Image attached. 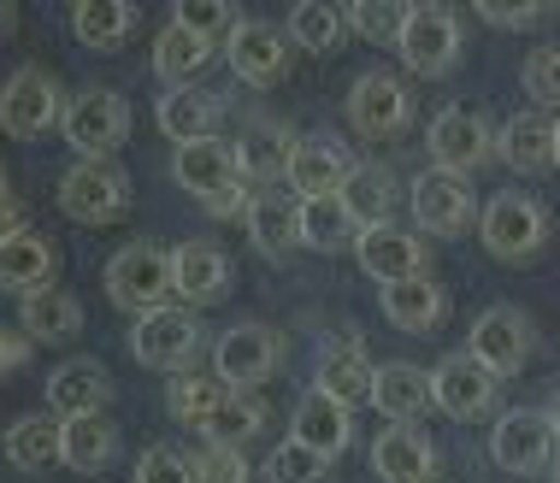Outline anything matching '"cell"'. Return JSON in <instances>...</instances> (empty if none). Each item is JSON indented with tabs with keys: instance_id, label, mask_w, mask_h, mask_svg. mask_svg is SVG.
<instances>
[{
	"instance_id": "cell-1",
	"label": "cell",
	"mask_w": 560,
	"mask_h": 483,
	"mask_svg": "<svg viewBox=\"0 0 560 483\" xmlns=\"http://www.w3.org/2000/svg\"><path fill=\"white\" fill-rule=\"evenodd\" d=\"M172 177H177V189H189L213 219L248 213V201H254L248 177H242V165H236V142H219V136L177 148V154H172Z\"/></svg>"
},
{
	"instance_id": "cell-2",
	"label": "cell",
	"mask_w": 560,
	"mask_h": 483,
	"mask_svg": "<svg viewBox=\"0 0 560 483\" xmlns=\"http://www.w3.org/2000/svg\"><path fill=\"white\" fill-rule=\"evenodd\" d=\"M59 130L78 148V160H113L130 136V107H125L118 89H78V95L66 101Z\"/></svg>"
},
{
	"instance_id": "cell-3",
	"label": "cell",
	"mask_w": 560,
	"mask_h": 483,
	"mask_svg": "<svg viewBox=\"0 0 560 483\" xmlns=\"http://www.w3.org/2000/svg\"><path fill=\"white\" fill-rule=\"evenodd\" d=\"M59 213L78 224H118L130 213V177L113 160H78L59 177Z\"/></svg>"
},
{
	"instance_id": "cell-4",
	"label": "cell",
	"mask_w": 560,
	"mask_h": 483,
	"mask_svg": "<svg viewBox=\"0 0 560 483\" xmlns=\"http://www.w3.org/2000/svg\"><path fill=\"white\" fill-rule=\"evenodd\" d=\"M478 236H483V248L495 254V260H532V254L549 241V213L532 201V195H490L483 201V213H478Z\"/></svg>"
},
{
	"instance_id": "cell-5",
	"label": "cell",
	"mask_w": 560,
	"mask_h": 483,
	"mask_svg": "<svg viewBox=\"0 0 560 483\" xmlns=\"http://www.w3.org/2000/svg\"><path fill=\"white\" fill-rule=\"evenodd\" d=\"M107 295L113 307L125 313H154L172 295V254L154 248V241H130L107 260Z\"/></svg>"
},
{
	"instance_id": "cell-6",
	"label": "cell",
	"mask_w": 560,
	"mask_h": 483,
	"mask_svg": "<svg viewBox=\"0 0 560 483\" xmlns=\"http://www.w3.org/2000/svg\"><path fill=\"white\" fill-rule=\"evenodd\" d=\"M59 118H66V95H59V83L48 71L42 66L12 71L7 89H0V130H7L12 142H36V136H48Z\"/></svg>"
},
{
	"instance_id": "cell-7",
	"label": "cell",
	"mask_w": 560,
	"mask_h": 483,
	"mask_svg": "<svg viewBox=\"0 0 560 483\" xmlns=\"http://www.w3.org/2000/svg\"><path fill=\"white\" fill-rule=\"evenodd\" d=\"M425 148H431L436 172L472 177L478 165L495 154V130H490V118L472 113V107H443L431 118V130H425Z\"/></svg>"
},
{
	"instance_id": "cell-8",
	"label": "cell",
	"mask_w": 560,
	"mask_h": 483,
	"mask_svg": "<svg viewBox=\"0 0 560 483\" xmlns=\"http://www.w3.org/2000/svg\"><path fill=\"white\" fill-rule=\"evenodd\" d=\"M401 66L419 78H448L454 59H460V19L448 7H407L401 42H396Z\"/></svg>"
},
{
	"instance_id": "cell-9",
	"label": "cell",
	"mask_w": 560,
	"mask_h": 483,
	"mask_svg": "<svg viewBox=\"0 0 560 483\" xmlns=\"http://www.w3.org/2000/svg\"><path fill=\"white\" fill-rule=\"evenodd\" d=\"M407 207H413V219H419V231H431V236H466V224H478V195L466 177H454V172H419L413 177V189H407Z\"/></svg>"
},
{
	"instance_id": "cell-10",
	"label": "cell",
	"mask_w": 560,
	"mask_h": 483,
	"mask_svg": "<svg viewBox=\"0 0 560 483\" xmlns=\"http://www.w3.org/2000/svg\"><path fill=\"white\" fill-rule=\"evenodd\" d=\"M195 349H201V325H195V313H184V307H154L130 330V354L142 360L148 372H189Z\"/></svg>"
},
{
	"instance_id": "cell-11",
	"label": "cell",
	"mask_w": 560,
	"mask_h": 483,
	"mask_svg": "<svg viewBox=\"0 0 560 483\" xmlns=\"http://www.w3.org/2000/svg\"><path fill=\"white\" fill-rule=\"evenodd\" d=\"M278 360H283V342L266 325H231L213 342V377L224 389H260L278 372Z\"/></svg>"
},
{
	"instance_id": "cell-12",
	"label": "cell",
	"mask_w": 560,
	"mask_h": 483,
	"mask_svg": "<svg viewBox=\"0 0 560 483\" xmlns=\"http://www.w3.org/2000/svg\"><path fill=\"white\" fill-rule=\"evenodd\" d=\"M532 342H537V330H532V319H525L520 307H490L472 325V337H466V354H472L483 372L513 377L525 360H532Z\"/></svg>"
},
{
	"instance_id": "cell-13",
	"label": "cell",
	"mask_w": 560,
	"mask_h": 483,
	"mask_svg": "<svg viewBox=\"0 0 560 483\" xmlns=\"http://www.w3.org/2000/svg\"><path fill=\"white\" fill-rule=\"evenodd\" d=\"M354 154L337 142V136H295V154H290V189L295 201H325V195H342V184L354 177Z\"/></svg>"
},
{
	"instance_id": "cell-14",
	"label": "cell",
	"mask_w": 560,
	"mask_h": 483,
	"mask_svg": "<svg viewBox=\"0 0 560 483\" xmlns=\"http://www.w3.org/2000/svg\"><path fill=\"white\" fill-rule=\"evenodd\" d=\"M555 431H549V419L542 413H502L495 419V431H490V460L502 466V472L513 478H537V472H549V460H555Z\"/></svg>"
},
{
	"instance_id": "cell-15",
	"label": "cell",
	"mask_w": 560,
	"mask_h": 483,
	"mask_svg": "<svg viewBox=\"0 0 560 483\" xmlns=\"http://www.w3.org/2000/svg\"><path fill=\"white\" fill-rule=\"evenodd\" d=\"M231 254L219 241H177L172 248V295L184 307H213L231 295Z\"/></svg>"
},
{
	"instance_id": "cell-16",
	"label": "cell",
	"mask_w": 560,
	"mask_h": 483,
	"mask_svg": "<svg viewBox=\"0 0 560 483\" xmlns=\"http://www.w3.org/2000/svg\"><path fill=\"white\" fill-rule=\"evenodd\" d=\"M407 113H413V95L389 71H366V78H354V89H348V125L360 136H396L407 125Z\"/></svg>"
},
{
	"instance_id": "cell-17",
	"label": "cell",
	"mask_w": 560,
	"mask_h": 483,
	"mask_svg": "<svg viewBox=\"0 0 560 483\" xmlns=\"http://www.w3.org/2000/svg\"><path fill=\"white\" fill-rule=\"evenodd\" d=\"M231 71L242 83H254V89H271V83H283L290 78V30H278V24H260V19H248L231 36Z\"/></svg>"
},
{
	"instance_id": "cell-18",
	"label": "cell",
	"mask_w": 560,
	"mask_h": 483,
	"mask_svg": "<svg viewBox=\"0 0 560 483\" xmlns=\"http://www.w3.org/2000/svg\"><path fill=\"white\" fill-rule=\"evenodd\" d=\"M354 260L366 278L377 283H401V278H425V241L401 224H377V231H360Z\"/></svg>"
},
{
	"instance_id": "cell-19",
	"label": "cell",
	"mask_w": 560,
	"mask_h": 483,
	"mask_svg": "<svg viewBox=\"0 0 560 483\" xmlns=\"http://www.w3.org/2000/svg\"><path fill=\"white\" fill-rule=\"evenodd\" d=\"M495 384H502V377L483 372L472 354H448L443 366L431 372V401H436V413H448V419H478L483 407L495 401Z\"/></svg>"
},
{
	"instance_id": "cell-20",
	"label": "cell",
	"mask_w": 560,
	"mask_h": 483,
	"mask_svg": "<svg viewBox=\"0 0 560 483\" xmlns=\"http://www.w3.org/2000/svg\"><path fill=\"white\" fill-rule=\"evenodd\" d=\"M113 401V377L101 360H66L48 377V407L54 419H83V413H107Z\"/></svg>"
},
{
	"instance_id": "cell-21",
	"label": "cell",
	"mask_w": 560,
	"mask_h": 483,
	"mask_svg": "<svg viewBox=\"0 0 560 483\" xmlns=\"http://www.w3.org/2000/svg\"><path fill=\"white\" fill-rule=\"evenodd\" d=\"M372 472L384 483H431L436 472V443L419 425H389L372 443Z\"/></svg>"
},
{
	"instance_id": "cell-22",
	"label": "cell",
	"mask_w": 560,
	"mask_h": 483,
	"mask_svg": "<svg viewBox=\"0 0 560 483\" xmlns=\"http://www.w3.org/2000/svg\"><path fill=\"white\" fill-rule=\"evenodd\" d=\"M242 224H248L254 248H260L266 260H283V254L301 248V201H295V195L260 189L248 201V213H242Z\"/></svg>"
},
{
	"instance_id": "cell-23",
	"label": "cell",
	"mask_w": 560,
	"mask_h": 483,
	"mask_svg": "<svg viewBox=\"0 0 560 483\" xmlns=\"http://www.w3.org/2000/svg\"><path fill=\"white\" fill-rule=\"evenodd\" d=\"M377 307H384V319L396 325L401 337H431L448 313V295L436 290L431 278H401V283H384Z\"/></svg>"
},
{
	"instance_id": "cell-24",
	"label": "cell",
	"mask_w": 560,
	"mask_h": 483,
	"mask_svg": "<svg viewBox=\"0 0 560 483\" xmlns=\"http://www.w3.org/2000/svg\"><path fill=\"white\" fill-rule=\"evenodd\" d=\"M54 271H59V254H54L48 236L24 231V236L0 241V290H12L19 301L54 290Z\"/></svg>"
},
{
	"instance_id": "cell-25",
	"label": "cell",
	"mask_w": 560,
	"mask_h": 483,
	"mask_svg": "<svg viewBox=\"0 0 560 483\" xmlns=\"http://www.w3.org/2000/svg\"><path fill=\"white\" fill-rule=\"evenodd\" d=\"M372 407L389 419V425H413V419H425L431 401V372L407 366V360H389V366H377L372 377Z\"/></svg>"
},
{
	"instance_id": "cell-26",
	"label": "cell",
	"mask_w": 560,
	"mask_h": 483,
	"mask_svg": "<svg viewBox=\"0 0 560 483\" xmlns=\"http://www.w3.org/2000/svg\"><path fill=\"white\" fill-rule=\"evenodd\" d=\"M113 460H118V425L107 413L59 419V466H71V472H107Z\"/></svg>"
},
{
	"instance_id": "cell-27",
	"label": "cell",
	"mask_w": 560,
	"mask_h": 483,
	"mask_svg": "<svg viewBox=\"0 0 560 483\" xmlns=\"http://www.w3.org/2000/svg\"><path fill=\"white\" fill-rule=\"evenodd\" d=\"M154 118H160V130L172 136L177 148H184V142H207L213 125L224 118V101L213 95V89H195V83L189 89H165Z\"/></svg>"
},
{
	"instance_id": "cell-28",
	"label": "cell",
	"mask_w": 560,
	"mask_h": 483,
	"mask_svg": "<svg viewBox=\"0 0 560 483\" xmlns=\"http://www.w3.org/2000/svg\"><path fill=\"white\" fill-rule=\"evenodd\" d=\"M290 436H295L301 448H313V455L337 460L342 448H348V436H354V419H348L342 401H330V396H319V389H307V396H301V407H295Z\"/></svg>"
},
{
	"instance_id": "cell-29",
	"label": "cell",
	"mask_w": 560,
	"mask_h": 483,
	"mask_svg": "<svg viewBox=\"0 0 560 483\" xmlns=\"http://www.w3.org/2000/svg\"><path fill=\"white\" fill-rule=\"evenodd\" d=\"M495 160L513 172H549L555 165V118L549 113H520L495 130Z\"/></svg>"
},
{
	"instance_id": "cell-30",
	"label": "cell",
	"mask_w": 560,
	"mask_h": 483,
	"mask_svg": "<svg viewBox=\"0 0 560 483\" xmlns=\"http://www.w3.org/2000/svg\"><path fill=\"white\" fill-rule=\"evenodd\" d=\"M213 59H219V42L195 36L184 24H165L154 42V78H165L172 89H189V78H201Z\"/></svg>"
},
{
	"instance_id": "cell-31",
	"label": "cell",
	"mask_w": 560,
	"mask_h": 483,
	"mask_svg": "<svg viewBox=\"0 0 560 483\" xmlns=\"http://www.w3.org/2000/svg\"><path fill=\"white\" fill-rule=\"evenodd\" d=\"M372 377H377L372 360L360 354L354 342H337V349H325L313 389H319V396H330V401H342V407H360V401H372Z\"/></svg>"
},
{
	"instance_id": "cell-32",
	"label": "cell",
	"mask_w": 560,
	"mask_h": 483,
	"mask_svg": "<svg viewBox=\"0 0 560 483\" xmlns=\"http://www.w3.org/2000/svg\"><path fill=\"white\" fill-rule=\"evenodd\" d=\"M290 154H295V136L283 125H271V118H254V125L236 136V165H242L248 184H266V177L290 172Z\"/></svg>"
},
{
	"instance_id": "cell-33",
	"label": "cell",
	"mask_w": 560,
	"mask_h": 483,
	"mask_svg": "<svg viewBox=\"0 0 560 483\" xmlns=\"http://www.w3.org/2000/svg\"><path fill=\"white\" fill-rule=\"evenodd\" d=\"M19 325L30 342H71L83 330V301L66 290H42L19 301Z\"/></svg>"
},
{
	"instance_id": "cell-34",
	"label": "cell",
	"mask_w": 560,
	"mask_h": 483,
	"mask_svg": "<svg viewBox=\"0 0 560 483\" xmlns=\"http://www.w3.org/2000/svg\"><path fill=\"white\" fill-rule=\"evenodd\" d=\"M130 30H136L130 0H78V7H71V36H78L83 48H95V54L125 48Z\"/></svg>"
},
{
	"instance_id": "cell-35",
	"label": "cell",
	"mask_w": 560,
	"mask_h": 483,
	"mask_svg": "<svg viewBox=\"0 0 560 483\" xmlns=\"http://www.w3.org/2000/svg\"><path fill=\"white\" fill-rule=\"evenodd\" d=\"M342 207L360 231L389 224V213H396V177H389V165H354V177L342 184Z\"/></svg>"
},
{
	"instance_id": "cell-36",
	"label": "cell",
	"mask_w": 560,
	"mask_h": 483,
	"mask_svg": "<svg viewBox=\"0 0 560 483\" xmlns=\"http://www.w3.org/2000/svg\"><path fill=\"white\" fill-rule=\"evenodd\" d=\"M360 241V224L348 219L342 195H325V201H301V248L319 254H342Z\"/></svg>"
},
{
	"instance_id": "cell-37",
	"label": "cell",
	"mask_w": 560,
	"mask_h": 483,
	"mask_svg": "<svg viewBox=\"0 0 560 483\" xmlns=\"http://www.w3.org/2000/svg\"><path fill=\"white\" fill-rule=\"evenodd\" d=\"M7 460L19 466V472H48V466H59V419H42V413L12 419Z\"/></svg>"
},
{
	"instance_id": "cell-38",
	"label": "cell",
	"mask_w": 560,
	"mask_h": 483,
	"mask_svg": "<svg viewBox=\"0 0 560 483\" xmlns=\"http://www.w3.org/2000/svg\"><path fill=\"white\" fill-rule=\"evenodd\" d=\"M260 425H266V407L248 396V389H231V396L219 401V413L201 425V436L213 448H242V443H254L260 436Z\"/></svg>"
},
{
	"instance_id": "cell-39",
	"label": "cell",
	"mask_w": 560,
	"mask_h": 483,
	"mask_svg": "<svg viewBox=\"0 0 560 483\" xmlns=\"http://www.w3.org/2000/svg\"><path fill=\"white\" fill-rule=\"evenodd\" d=\"M231 396V389L219 384V377H195V372H177L172 377V389H165V413L177 419V425H195L201 431L207 419L219 413V401Z\"/></svg>"
},
{
	"instance_id": "cell-40",
	"label": "cell",
	"mask_w": 560,
	"mask_h": 483,
	"mask_svg": "<svg viewBox=\"0 0 560 483\" xmlns=\"http://www.w3.org/2000/svg\"><path fill=\"white\" fill-rule=\"evenodd\" d=\"M342 30H348V12L330 7V0H301L290 12V42L307 54H330L342 42Z\"/></svg>"
},
{
	"instance_id": "cell-41",
	"label": "cell",
	"mask_w": 560,
	"mask_h": 483,
	"mask_svg": "<svg viewBox=\"0 0 560 483\" xmlns=\"http://www.w3.org/2000/svg\"><path fill=\"white\" fill-rule=\"evenodd\" d=\"M172 24H184V30H195V36L224 42V48H231V36H236V30L248 24V19H242L231 0H177Z\"/></svg>"
},
{
	"instance_id": "cell-42",
	"label": "cell",
	"mask_w": 560,
	"mask_h": 483,
	"mask_svg": "<svg viewBox=\"0 0 560 483\" xmlns=\"http://www.w3.org/2000/svg\"><path fill=\"white\" fill-rule=\"evenodd\" d=\"M401 24H407L401 0H354V7H348V30H354V36H366L372 48H396Z\"/></svg>"
},
{
	"instance_id": "cell-43",
	"label": "cell",
	"mask_w": 560,
	"mask_h": 483,
	"mask_svg": "<svg viewBox=\"0 0 560 483\" xmlns=\"http://www.w3.org/2000/svg\"><path fill=\"white\" fill-rule=\"evenodd\" d=\"M266 483H330V460H325V455H313V448H301L295 436H290V443L271 448Z\"/></svg>"
},
{
	"instance_id": "cell-44",
	"label": "cell",
	"mask_w": 560,
	"mask_h": 483,
	"mask_svg": "<svg viewBox=\"0 0 560 483\" xmlns=\"http://www.w3.org/2000/svg\"><path fill=\"white\" fill-rule=\"evenodd\" d=\"M520 78H525V95L537 107H560V48H532Z\"/></svg>"
},
{
	"instance_id": "cell-45",
	"label": "cell",
	"mask_w": 560,
	"mask_h": 483,
	"mask_svg": "<svg viewBox=\"0 0 560 483\" xmlns=\"http://www.w3.org/2000/svg\"><path fill=\"white\" fill-rule=\"evenodd\" d=\"M195 483H248V460H242V448H213V443H207L201 455H195Z\"/></svg>"
},
{
	"instance_id": "cell-46",
	"label": "cell",
	"mask_w": 560,
	"mask_h": 483,
	"mask_svg": "<svg viewBox=\"0 0 560 483\" xmlns=\"http://www.w3.org/2000/svg\"><path fill=\"white\" fill-rule=\"evenodd\" d=\"M136 483H195V460H184L177 448H148L136 460Z\"/></svg>"
},
{
	"instance_id": "cell-47",
	"label": "cell",
	"mask_w": 560,
	"mask_h": 483,
	"mask_svg": "<svg viewBox=\"0 0 560 483\" xmlns=\"http://www.w3.org/2000/svg\"><path fill=\"white\" fill-rule=\"evenodd\" d=\"M478 19L483 24H502V30H525L542 19V7H508V0H478Z\"/></svg>"
},
{
	"instance_id": "cell-48",
	"label": "cell",
	"mask_w": 560,
	"mask_h": 483,
	"mask_svg": "<svg viewBox=\"0 0 560 483\" xmlns=\"http://www.w3.org/2000/svg\"><path fill=\"white\" fill-rule=\"evenodd\" d=\"M30 213H24V201H19V195H12L7 184H0V241H12V236H24L30 231V224H24Z\"/></svg>"
},
{
	"instance_id": "cell-49",
	"label": "cell",
	"mask_w": 560,
	"mask_h": 483,
	"mask_svg": "<svg viewBox=\"0 0 560 483\" xmlns=\"http://www.w3.org/2000/svg\"><path fill=\"white\" fill-rule=\"evenodd\" d=\"M30 349H36V342H30L24 330H19V337H12V330H0V377H12V372H19L24 360H30Z\"/></svg>"
},
{
	"instance_id": "cell-50",
	"label": "cell",
	"mask_w": 560,
	"mask_h": 483,
	"mask_svg": "<svg viewBox=\"0 0 560 483\" xmlns=\"http://www.w3.org/2000/svg\"><path fill=\"white\" fill-rule=\"evenodd\" d=\"M12 30H19V7H12V0H0V42H7Z\"/></svg>"
},
{
	"instance_id": "cell-51",
	"label": "cell",
	"mask_w": 560,
	"mask_h": 483,
	"mask_svg": "<svg viewBox=\"0 0 560 483\" xmlns=\"http://www.w3.org/2000/svg\"><path fill=\"white\" fill-rule=\"evenodd\" d=\"M542 419H549V431H555V443H560V389L549 396V407H542Z\"/></svg>"
},
{
	"instance_id": "cell-52",
	"label": "cell",
	"mask_w": 560,
	"mask_h": 483,
	"mask_svg": "<svg viewBox=\"0 0 560 483\" xmlns=\"http://www.w3.org/2000/svg\"><path fill=\"white\" fill-rule=\"evenodd\" d=\"M555 165H560V118H555Z\"/></svg>"
},
{
	"instance_id": "cell-53",
	"label": "cell",
	"mask_w": 560,
	"mask_h": 483,
	"mask_svg": "<svg viewBox=\"0 0 560 483\" xmlns=\"http://www.w3.org/2000/svg\"><path fill=\"white\" fill-rule=\"evenodd\" d=\"M555 483H560V472H555Z\"/></svg>"
},
{
	"instance_id": "cell-54",
	"label": "cell",
	"mask_w": 560,
	"mask_h": 483,
	"mask_svg": "<svg viewBox=\"0 0 560 483\" xmlns=\"http://www.w3.org/2000/svg\"><path fill=\"white\" fill-rule=\"evenodd\" d=\"M0 184H7V177H0Z\"/></svg>"
},
{
	"instance_id": "cell-55",
	"label": "cell",
	"mask_w": 560,
	"mask_h": 483,
	"mask_svg": "<svg viewBox=\"0 0 560 483\" xmlns=\"http://www.w3.org/2000/svg\"><path fill=\"white\" fill-rule=\"evenodd\" d=\"M431 483H436V478H431Z\"/></svg>"
}]
</instances>
